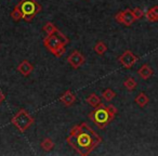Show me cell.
<instances>
[{
  "mask_svg": "<svg viewBox=\"0 0 158 156\" xmlns=\"http://www.w3.org/2000/svg\"><path fill=\"white\" fill-rule=\"evenodd\" d=\"M153 73H154V70H152V67L148 65V64H143L142 66H141V68L138 70V74H139V76L142 78V79H144V80H146V79H148L149 77L153 75Z\"/></svg>",
  "mask_w": 158,
  "mask_h": 156,
  "instance_id": "cell-11",
  "label": "cell"
},
{
  "mask_svg": "<svg viewBox=\"0 0 158 156\" xmlns=\"http://www.w3.org/2000/svg\"><path fill=\"white\" fill-rule=\"evenodd\" d=\"M115 20L118 23H120V24L126 25V26H131L132 23H133L134 21H136L133 15V12L130 9L118 12V13L115 15Z\"/></svg>",
  "mask_w": 158,
  "mask_h": 156,
  "instance_id": "cell-6",
  "label": "cell"
},
{
  "mask_svg": "<svg viewBox=\"0 0 158 156\" xmlns=\"http://www.w3.org/2000/svg\"><path fill=\"white\" fill-rule=\"evenodd\" d=\"M11 121H12V124L16 127V129H19L21 132H24L33 125L34 118L27 113L26 110L22 108V110H20L15 115H14Z\"/></svg>",
  "mask_w": 158,
  "mask_h": 156,
  "instance_id": "cell-4",
  "label": "cell"
},
{
  "mask_svg": "<svg viewBox=\"0 0 158 156\" xmlns=\"http://www.w3.org/2000/svg\"><path fill=\"white\" fill-rule=\"evenodd\" d=\"M44 44L55 55L56 57H61L65 53V46L60 42L55 35H48L44 39Z\"/></svg>",
  "mask_w": 158,
  "mask_h": 156,
  "instance_id": "cell-5",
  "label": "cell"
},
{
  "mask_svg": "<svg viewBox=\"0 0 158 156\" xmlns=\"http://www.w3.org/2000/svg\"><path fill=\"white\" fill-rule=\"evenodd\" d=\"M53 35L56 36V38L60 40V42H61V44H63V46H66V44H68V41H69V40H68V38L66 37V36L64 35V34H62L61 32L59 31V29H56V31H55V33L53 34Z\"/></svg>",
  "mask_w": 158,
  "mask_h": 156,
  "instance_id": "cell-19",
  "label": "cell"
},
{
  "mask_svg": "<svg viewBox=\"0 0 158 156\" xmlns=\"http://www.w3.org/2000/svg\"><path fill=\"white\" fill-rule=\"evenodd\" d=\"M33 70H34V66L31 65L27 60L22 61L18 66V70L23 75V76H28V75L33 72Z\"/></svg>",
  "mask_w": 158,
  "mask_h": 156,
  "instance_id": "cell-10",
  "label": "cell"
},
{
  "mask_svg": "<svg viewBox=\"0 0 158 156\" xmlns=\"http://www.w3.org/2000/svg\"><path fill=\"white\" fill-rule=\"evenodd\" d=\"M3 101H5V95L0 91V104H1V102H3Z\"/></svg>",
  "mask_w": 158,
  "mask_h": 156,
  "instance_id": "cell-23",
  "label": "cell"
},
{
  "mask_svg": "<svg viewBox=\"0 0 158 156\" xmlns=\"http://www.w3.org/2000/svg\"><path fill=\"white\" fill-rule=\"evenodd\" d=\"M116 114L117 108L114 105L110 104V105L105 106L102 103L99 106H97L95 110L89 114V117L94 123V125H97L100 129H103L113 120V118H114Z\"/></svg>",
  "mask_w": 158,
  "mask_h": 156,
  "instance_id": "cell-2",
  "label": "cell"
},
{
  "mask_svg": "<svg viewBox=\"0 0 158 156\" xmlns=\"http://www.w3.org/2000/svg\"><path fill=\"white\" fill-rule=\"evenodd\" d=\"M41 147H42V150H44V151L49 152V151H51L53 147H54V143H53V141L51 140L50 138H47L41 142Z\"/></svg>",
  "mask_w": 158,
  "mask_h": 156,
  "instance_id": "cell-16",
  "label": "cell"
},
{
  "mask_svg": "<svg viewBox=\"0 0 158 156\" xmlns=\"http://www.w3.org/2000/svg\"><path fill=\"white\" fill-rule=\"evenodd\" d=\"M16 6L22 11L23 19L26 22H31L34 16L39 13L42 9L41 6L36 0H21Z\"/></svg>",
  "mask_w": 158,
  "mask_h": 156,
  "instance_id": "cell-3",
  "label": "cell"
},
{
  "mask_svg": "<svg viewBox=\"0 0 158 156\" xmlns=\"http://www.w3.org/2000/svg\"><path fill=\"white\" fill-rule=\"evenodd\" d=\"M134 101H135V103L138 104L139 106H141V108H144V106L146 105L147 103H148L149 99H148V97H147V95H145L144 92H140L135 97Z\"/></svg>",
  "mask_w": 158,
  "mask_h": 156,
  "instance_id": "cell-14",
  "label": "cell"
},
{
  "mask_svg": "<svg viewBox=\"0 0 158 156\" xmlns=\"http://www.w3.org/2000/svg\"><path fill=\"white\" fill-rule=\"evenodd\" d=\"M144 15L146 16L147 21H149V22H157L158 21V6H154L153 8H151Z\"/></svg>",
  "mask_w": 158,
  "mask_h": 156,
  "instance_id": "cell-12",
  "label": "cell"
},
{
  "mask_svg": "<svg viewBox=\"0 0 158 156\" xmlns=\"http://www.w3.org/2000/svg\"><path fill=\"white\" fill-rule=\"evenodd\" d=\"M60 101H61L65 106H70L75 103V101H76V95H75L70 90H67L64 92V95H61Z\"/></svg>",
  "mask_w": 158,
  "mask_h": 156,
  "instance_id": "cell-9",
  "label": "cell"
},
{
  "mask_svg": "<svg viewBox=\"0 0 158 156\" xmlns=\"http://www.w3.org/2000/svg\"><path fill=\"white\" fill-rule=\"evenodd\" d=\"M11 16L14 21H20L23 19V13H22V11L19 9L18 6H15V8L13 9V11H12V13H11Z\"/></svg>",
  "mask_w": 158,
  "mask_h": 156,
  "instance_id": "cell-21",
  "label": "cell"
},
{
  "mask_svg": "<svg viewBox=\"0 0 158 156\" xmlns=\"http://www.w3.org/2000/svg\"><path fill=\"white\" fill-rule=\"evenodd\" d=\"M102 97H103V99L105 100L106 102H110L115 97H116V93H115L112 89L108 88L102 92Z\"/></svg>",
  "mask_w": 158,
  "mask_h": 156,
  "instance_id": "cell-15",
  "label": "cell"
},
{
  "mask_svg": "<svg viewBox=\"0 0 158 156\" xmlns=\"http://www.w3.org/2000/svg\"><path fill=\"white\" fill-rule=\"evenodd\" d=\"M132 12H133V15H134V18H135V20L142 19L145 14L144 12H143V10L140 9V8H134V9L132 10Z\"/></svg>",
  "mask_w": 158,
  "mask_h": 156,
  "instance_id": "cell-22",
  "label": "cell"
},
{
  "mask_svg": "<svg viewBox=\"0 0 158 156\" xmlns=\"http://www.w3.org/2000/svg\"><path fill=\"white\" fill-rule=\"evenodd\" d=\"M123 85H125V87L128 89V90H133V89H135L136 87V82L134 78H132V77H129V78H127V79L125 80V82H123Z\"/></svg>",
  "mask_w": 158,
  "mask_h": 156,
  "instance_id": "cell-18",
  "label": "cell"
},
{
  "mask_svg": "<svg viewBox=\"0 0 158 156\" xmlns=\"http://www.w3.org/2000/svg\"><path fill=\"white\" fill-rule=\"evenodd\" d=\"M106 50H107V47H106V44H104L103 41H99L95 44L94 46V51L98 53V54L102 55L104 54V53L106 52Z\"/></svg>",
  "mask_w": 158,
  "mask_h": 156,
  "instance_id": "cell-17",
  "label": "cell"
},
{
  "mask_svg": "<svg viewBox=\"0 0 158 156\" xmlns=\"http://www.w3.org/2000/svg\"><path fill=\"white\" fill-rule=\"evenodd\" d=\"M86 102L89 104V105L93 106V108H97V106H99L100 104H102L100 97L98 95H95V93H91L90 95H88V98L86 99Z\"/></svg>",
  "mask_w": 158,
  "mask_h": 156,
  "instance_id": "cell-13",
  "label": "cell"
},
{
  "mask_svg": "<svg viewBox=\"0 0 158 156\" xmlns=\"http://www.w3.org/2000/svg\"><path fill=\"white\" fill-rule=\"evenodd\" d=\"M101 142V137L86 123L75 126L67 137L68 144L82 156L89 155Z\"/></svg>",
  "mask_w": 158,
  "mask_h": 156,
  "instance_id": "cell-1",
  "label": "cell"
},
{
  "mask_svg": "<svg viewBox=\"0 0 158 156\" xmlns=\"http://www.w3.org/2000/svg\"><path fill=\"white\" fill-rule=\"evenodd\" d=\"M56 29L57 28L54 26V24H53V23H51V22L46 23V24H44V31L46 32L48 35H53Z\"/></svg>",
  "mask_w": 158,
  "mask_h": 156,
  "instance_id": "cell-20",
  "label": "cell"
},
{
  "mask_svg": "<svg viewBox=\"0 0 158 156\" xmlns=\"http://www.w3.org/2000/svg\"><path fill=\"white\" fill-rule=\"evenodd\" d=\"M138 61V57L134 55L131 51L127 50L118 57V62L126 68H130L134 65Z\"/></svg>",
  "mask_w": 158,
  "mask_h": 156,
  "instance_id": "cell-7",
  "label": "cell"
},
{
  "mask_svg": "<svg viewBox=\"0 0 158 156\" xmlns=\"http://www.w3.org/2000/svg\"><path fill=\"white\" fill-rule=\"evenodd\" d=\"M67 62L74 68H78L85 63V57L79 51H73L72 54L67 57Z\"/></svg>",
  "mask_w": 158,
  "mask_h": 156,
  "instance_id": "cell-8",
  "label": "cell"
}]
</instances>
